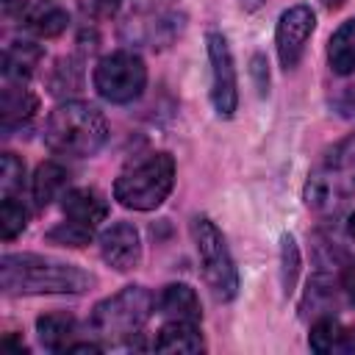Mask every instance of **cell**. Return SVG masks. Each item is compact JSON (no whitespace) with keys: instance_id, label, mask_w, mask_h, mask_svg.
Wrapping results in <instances>:
<instances>
[{"instance_id":"6da1fadb","label":"cell","mask_w":355,"mask_h":355,"mask_svg":"<svg viewBox=\"0 0 355 355\" xmlns=\"http://www.w3.org/2000/svg\"><path fill=\"white\" fill-rule=\"evenodd\" d=\"M0 286L6 294H83L94 286V275L75 263L14 252L0 261Z\"/></svg>"},{"instance_id":"7a4b0ae2","label":"cell","mask_w":355,"mask_h":355,"mask_svg":"<svg viewBox=\"0 0 355 355\" xmlns=\"http://www.w3.org/2000/svg\"><path fill=\"white\" fill-rule=\"evenodd\" d=\"M105 139L108 125L103 111L83 100L55 105L44 122V144L58 155L89 158L105 144Z\"/></svg>"},{"instance_id":"3957f363","label":"cell","mask_w":355,"mask_h":355,"mask_svg":"<svg viewBox=\"0 0 355 355\" xmlns=\"http://www.w3.org/2000/svg\"><path fill=\"white\" fill-rule=\"evenodd\" d=\"M175 186V158L169 153H147L128 164L114 180V200L133 211L158 208Z\"/></svg>"},{"instance_id":"277c9868","label":"cell","mask_w":355,"mask_h":355,"mask_svg":"<svg viewBox=\"0 0 355 355\" xmlns=\"http://www.w3.org/2000/svg\"><path fill=\"white\" fill-rule=\"evenodd\" d=\"M355 194V136L338 141L305 183V202L316 214H336Z\"/></svg>"},{"instance_id":"5b68a950","label":"cell","mask_w":355,"mask_h":355,"mask_svg":"<svg viewBox=\"0 0 355 355\" xmlns=\"http://www.w3.org/2000/svg\"><path fill=\"white\" fill-rule=\"evenodd\" d=\"M155 297L141 286H125L114 297H105L94 305L89 324L108 344H125L147 324L155 311Z\"/></svg>"},{"instance_id":"8992f818","label":"cell","mask_w":355,"mask_h":355,"mask_svg":"<svg viewBox=\"0 0 355 355\" xmlns=\"http://www.w3.org/2000/svg\"><path fill=\"white\" fill-rule=\"evenodd\" d=\"M191 236H194V247H197L208 288L214 291L216 300H233L239 291V272L225 244V236L208 216H197L191 222Z\"/></svg>"},{"instance_id":"52a82bcc","label":"cell","mask_w":355,"mask_h":355,"mask_svg":"<svg viewBox=\"0 0 355 355\" xmlns=\"http://www.w3.org/2000/svg\"><path fill=\"white\" fill-rule=\"evenodd\" d=\"M147 86V67L130 50L108 53L94 67V89L108 103H133Z\"/></svg>"},{"instance_id":"ba28073f","label":"cell","mask_w":355,"mask_h":355,"mask_svg":"<svg viewBox=\"0 0 355 355\" xmlns=\"http://www.w3.org/2000/svg\"><path fill=\"white\" fill-rule=\"evenodd\" d=\"M208 61H211V103L219 116H233L239 105V80L227 39L219 31H208Z\"/></svg>"},{"instance_id":"9c48e42d","label":"cell","mask_w":355,"mask_h":355,"mask_svg":"<svg viewBox=\"0 0 355 355\" xmlns=\"http://www.w3.org/2000/svg\"><path fill=\"white\" fill-rule=\"evenodd\" d=\"M316 28V17L311 6H291L288 11L280 14L277 31H275V44L283 69H294L305 53V44Z\"/></svg>"},{"instance_id":"30bf717a","label":"cell","mask_w":355,"mask_h":355,"mask_svg":"<svg viewBox=\"0 0 355 355\" xmlns=\"http://www.w3.org/2000/svg\"><path fill=\"white\" fill-rule=\"evenodd\" d=\"M100 255L116 272H130L141 261V239L130 222H114L100 233Z\"/></svg>"},{"instance_id":"8fae6325","label":"cell","mask_w":355,"mask_h":355,"mask_svg":"<svg viewBox=\"0 0 355 355\" xmlns=\"http://www.w3.org/2000/svg\"><path fill=\"white\" fill-rule=\"evenodd\" d=\"M39 111V97L28 89V83L6 80L3 94H0V119H3V133H11L22 128L25 122L33 119Z\"/></svg>"},{"instance_id":"7c38bea8","label":"cell","mask_w":355,"mask_h":355,"mask_svg":"<svg viewBox=\"0 0 355 355\" xmlns=\"http://www.w3.org/2000/svg\"><path fill=\"white\" fill-rule=\"evenodd\" d=\"M61 211H64L67 219L97 227L108 216V200L97 189L78 186V189H69V191L61 194Z\"/></svg>"},{"instance_id":"4fadbf2b","label":"cell","mask_w":355,"mask_h":355,"mask_svg":"<svg viewBox=\"0 0 355 355\" xmlns=\"http://www.w3.org/2000/svg\"><path fill=\"white\" fill-rule=\"evenodd\" d=\"M158 311L169 319H186V322H200L202 319V308L197 300V291L186 283H169L164 286L161 297H158Z\"/></svg>"},{"instance_id":"5bb4252c","label":"cell","mask_w":355,"mask_h":355,"mask_svg":"<svg viewBox=\"0 0 355 355\" xmlns=\"http://www.w3.org/2000/svg\"><path fill=\"white\" fill-rule=\"evenodd\" d=\"M155 349L158 352H202V336L197 330V322H186V319H169L155 338Z\"/></svg>"},{"instance_id":"9a60e30c","label":"cell","mask_w":355,"mask_h":355,"mask_svg":"<svg viewBox=\"0 0 355 355\" xmlns=\"http://www.w3.org/2000/svg\"><path fill=\"white\" fill-rule=\"evenodd\" d=\"M39 61H42V47L39 44L14 42L3 53V78L6 80H17V83H28L31 75L36 72Z\"/></svg>"},{"instance_id":"2e32d148","label":"cell","mask_w":355,"mask_h":355,"mask_svg":"<svg viewBox=\"0 0 355 355\" xmlns=\"http://www.w3.org/2000/svg\"><path fill=\"white\" fill-rule=\"evenodd\" d=\"M67 178H69V172H67L61 164H55V161H44V164H39V166H36L33 180H31L33 205H36L39 211H42V208H47V205H50V202L64 191Z\"/></svg>"},{"instance_id":"e0dca14e","label":"cell","mask_w":355,"mask_h":355,"mask_svg":"<svg viewBox=\"0 0 355 355\" xmlns=\"http://www.w3.org/2000/svg\"><path fill=\"white\" fill-rule=\"evenodd\" d=\"M327 58H330V69L338 75H352L355 72V17L347 19L327 44Z\"/></svg>"},{"instance_id":"ac0fdd59","label":"cell","mask_w":355,"mask_h":355,"mask_svg":"<svg viewBox=\"0 0 355 355\" xmlns=\"http://www.w3.org/2000/svg\"><path fill=\"white\" fill-rule=\"evenodd\" d=\"M36 333L47 349L61 352L69 347V338L75 336V319L69 313H44L36 319Z\"/></svg>"},{"instance_id":"d6986e66","label":"cell","mask_w":355,"mask_h":355,"mask_svg":"<svg viewBox=\"0 0 355 355\" xmlns=\"http://www.w3.org/2000/svg\"><path fill=\"white\" fill-rule=\"evenodd\" d=\"M313 313V319L319 316H327L333 308H336V280L333 275H324L319 272L316 277H311L308 283V291H305V302H302V311Z\"/></svg>"},{"instance_id":"ffe728a7","label":"cell","mask_w":355,"mask_h":355,"mask_svg":"<svg viewBox=\"0 0 355 355\" xmlns=\"http://www.w3.org/2000/svg\"><path fill=\"white\" fill-rule=\"evenodd\" d=\"M69 25V14L53 3H44V6H36L31 14H28V28L42 36V39H53L58 33H64Z\"/></svg>"},{"instance_id":"44dd1931","label":"cell","mask_w":355,"mask_h":355,"mask_svg":"<svg viewBox=\"0 0 355 355\" xmlns=\"http://www.w3.org/2000/svg\"><path fill=\"white\" fill-rule=\"evenodd\" d=\"M338 336H341V324H338L336 316L327 313V316L313 319L311 333H308V344H311L313 352H322V355L338 352Z\"/></svg>"},{"instance_id":"7402d4cb","label":"cell","mask_w":355,"mask_h":355,"mask_svg":"<svg viewBox=\"0 0 355 355\" xmlns=\"http://www.w3.org/2000/svg\"><path fill=\"white\" fill-rule=\"evenodd\" d=\"M28 225V211L14 194H3L0 200V236L6 241L17 239Z\"/></svg>"},{"instance_id":"603a6c76","label":"cell","mask_w":355,"mask_h":355,"mask_svg":"<svg viewBox=\"0 0 355 355\" xmlns=\"http://www.w3.org/2000/svg\"><path fill=\"white\" fill-rule=\"evenodd\" d=\"M92 236H94V227H92V225L67 219V222L55 225V227L47 233V241L61 244V247H83V244L92 241Z\"/></svg>"},{"instance_id":"cb8c5ba5","label":"cell","mask_w":355,"mask_h":355,"mask_svg":"<svg viewBox=\"0 0 355 355\" xmlns=\"http://www.w3.org/2000/svg\"><path fill=\"white\" fill-rule=\"evenodd\" d=\"M22 178H25V164L14 153H3L0 155V189H3V194H14V189L22 186Z\"/></svg>"},{"instance_id":"d4e9b609","label":"cell","mask_w":355,"mask_h":355,"mask_svg":"<svg viewBox=\"0 0 355 355\" xmlns=\"http://www.w3.org/2000/svg\"><path fill=\"white\" fill-rule=\"evenodd\" d=\"M280 258H283V291L291 294L294 283H297V272H300V250L294 236H283V247H280Z\"/></svg>"},{"instance_id":"484cf974","label":"cell","mask_w":355,"mask_h":355,"mask_svg":"<svg viewBox=\"0 0 355 355\" xmlns=\"http://www.w3.org/2000/svg\"><path fill=\"white\" fill-rule=\"evenodd\" d=\"M333 108L347 116V119H355V86H344L336 97H333Z\"/></svg>"},{"instance_id":"4316f807","label":"cell","mask_w":355,"mask_h":355,"mask_svg":"<svg viewBox=\"0 0 355 355\" xmlns=\"http://www.w3.org/2000/svg\"><path fill=\"white\" fill-rule=\"evenodd\" d=\"M341 286H344V291H347L349 302L355 305V261H352V263H347V269H344V275H341Z\"/></svg>"},{"instance_id":"83f0119b","label":"cell","mask_w":355,"mask_h":355,"mask_svg":"<svg viewBox=\"0 0 355 355\" xmlns=\"http://www.w3.org/2000/svg\"><path fill=\"white\" fill-rule=\"evenodd\" d=\"M338 352H355V327H341Z\"/></svg>"},{"instance_id":"f1b7e54d","label":"cell","mask_w":355,"mask_h":355,"mask_svg":"<svg viewBox=\"0 0 355 355\" xmlns=\"http://www.w3.org/2000/svg\"><path fill=\"white\" fill-rule=\"evenodd\" d=\"M25 6H28V0H3V14L6 17H17V14L25 11Z\"/></svg>"},{"instance_id":"f546056e","label":"cell","mask_w":355,"mask_h":355,"mask_svg":"<svg viewBox=\"0 0 355 355\" xmlns=\"http://www.w3.org/2000/svg\"><path fill=\"white\" fill-rule=\"evenodd\" d=\"M103 347L100 344H92V341H83V344H69L64 352H100Z\"/></svg>"},{"instance_id":"4dcf8cb0","label":"cell","mask_w":355,"mask_h":355,"mask_svg":"<svg viewBox=\"0 0 355 355\" xmlns=\"http://www.w3.org/2000/svg\"><path fill=\"white\" fill-rule=\"evenodd\" d=\"M119 3H125V0H92V6L100 8V11H114Z\"/></svg>"},{"instance_id":"1f68e13d","label":"cell","mask_w":355,"mask_h":355,"mask_svg":"<svg viewBox=\"0 0 355 355\" xmlns=\"http://www.w3.org/2000/svg\"><path fill=\"white\" fill-rule=\"evenodd\" d=\"M266 0H241V6L247 8V11H255V8H261Z\"/></svg>"},{"instance_id":"d6a6232c","label":"cell","mask_w":355,"mask_h":355,"mask_svg":"<svg viewBox=\"0 0 355 355\" xmlns=\"http://www.w3.org/2000/svg\"><path fill=\"white\" fill-rule=\"evenodd\" d=\"M347 233L355 239V214H352V216H349V222H347Z\"/></svg>"}]
</instances>
